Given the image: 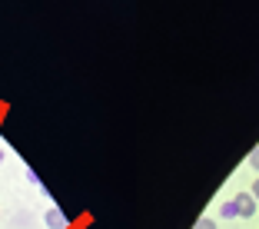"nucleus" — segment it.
Returning <instances> with one entry per match:
<instances>
[{
  "label": "nucleus",
  "instance_id": "nucleus-1",
  "mask_svg": "<svg viewBox=\"0 0 259 229\" xmlns=\"http://www.w3.org/2000/svg\"><path fill=\"white\" fill-rule=\"evenodd\" d=\"M233 206H236L239 219H252V216H256V199H252V193H236Z\"/></svg>",
  "mask_w": 259,
  "mask_h": 229
},
{
  "label": "nucleus",
  "instance_id": "nucleus-2",
  "mask_svg": "<svg viewBox=\"0 0 259 229\" xmlns=\"http://www.w3.org/2000/svg\"><path fill=\"white\" fill-rule=\"evenodd\" d=\"M44 219H47V229H67V226H70V219H67V216H63L57 206H50V209H47V216H44Z\"/></svg>",
  "mask_w": 259,
  "mask_h": 229
},
{
  "label": "nucleus",
  "instance_id": "nucleus-3",
  "mask_svg": "<svg viewBox=\"0 0 259 229\" xmlns=\"http://www.w3.org/2000/svg\"><path fill=\"white\" fill-rule=\"evenodd\" d=\"M220 216H223V219H233V216H236V206H233V199L220 206Z\"/></svg>",
  "mask_w": 259,
  "mask_h": 229
},
{
  "label": "nucleus",
  "instance_id": "nucleus-4",
  "mask_svg": "<svg viewBox=\"0 0 259 229\" xmlns=\"http://www.w3.org/2000/svg\"><path fill=\"white\" fill-rule=\"evenodd\" d=\"M193 229H220V226H216V219L203 216V219H196V226H193Z\"/></svg>",
  "mask_w": 259,
  "mask_h": 229
},
{
  "label": "nucleus",
  "instance_id": "nucleus-5",
  "mask_svg": "<svg viewBox=\"0 0 259 229\" xmlns=\"http://www.w3.org/2000/svg\"><path fill=\"white\" fill-rule=\"evenodd\" d=\"M249 166H252V169H256V173H259V146H256V150L249 153Z\"/></svg>",
  "mask_w": 259,
  "mask_h": 229
},
{
  "label": "nucleus",
  "instance_id": "nucleus-6",
  "mask_svg": "<svg viewBox=\"0 0 259 229\" xmlns=\"http://www.w3.org/2000/svg\"><path fill=\"white\" fill-rule=\"evenodd\" d=\"M249 193H252V199H256V203H259V179H256V183H252V190H249Z\"/></svg>",
  "mask_w": 259,
  "mask_h": 229
},
{
  "label": "nucleus",
  "instance_id": "nucleus-7",
  "mask_svg": "<svg viewBox=\"0 0 259 229\" xmlns=\"http://www.w3.org/2000/svg\"><path fill=\"white\" fill-rule=\"evenodd\" d=\"M4 160H7V153H4V150H0V163H4Z\"/></svg>",
  "mask_w": 259,
  "mask_h": 229
}]
</instances>
